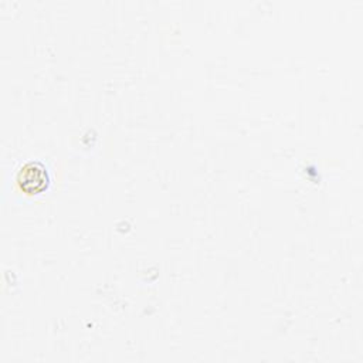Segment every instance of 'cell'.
Returning <instances> with one entry per match:
<instances>
[{"mask_svg": "<svg viewBox=\"0 0 363 363\" xmlns=\"http://www.w3.org/2000/svg\"><path fill=\"white\" fill-rule=\"evenodd\" d=\"M50 176L45 166L41 162H27L23 164L17 173V184L18 187L28 193L35 194L48 187Z\"/></svg>", "mask_w": 363, "mask_h": 363, "instance_id": "cell-1", "label": "cell"}]
</instances>
